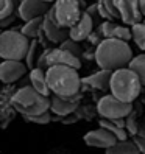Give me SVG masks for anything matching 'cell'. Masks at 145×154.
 <instances>
[{
  "label": "cell",
  "mask_w": 145,
  "mask_h": 154,
  "mask_svg": "<svg viewBox=\"0 0 145 154\" xmlns=\"http://www.w3.org/2000/svg\"><path fill=\"white\" fill-rule=\"evenodd\" d=\"M133 58V50L128 42L120 39H103L95 47V62L105 70L114 72L128 67Z\"/></svg>",
  "instance_id": "obj_1"
},
{
  "label": "cell",
  "mask_w": 145,
  "mask_h": 154,
  "mask_svg": "<svg viewBox=\"0 0 145 154\" xmlns=\"http://www.w3.org/2000/svg\"><path fill=\"white\" fill-rule=\"evenodd\" d=\"M47 83L53 95L62 98L75 97L83 86V78H80L78 70L67 66H50L47 69Z\"/></svg>",
  "instance_id": "obj_2"
},
{
  "label": "cell",
  "mask_w": 145,
  "mask_h": 154,
  "mask_svg": "<svg viewBox=\"0 0 145 154\" xmlns=\"http://www.w3.org/2000/svg\"><path fill=\"white\" fill-rule=\"evenodd\" d=\"M50 97L39 94L31 86H20L11 98V106L24 117L39 115L50 111Z\"/></svg>",
  "instance_id": "obj_3"
},
{
  "label": "cell",
  "mask_w": 145,
  "mask_h": 154,
  "mask_svg": "<svg viewBox=\"0 0 145 154\" xmlns=\"http://www.w3.org/2000/svg\"><path fill=\"white\" fill-rule=\"evenodd\" d=\"M142 87L143 84H142L139 75L130 67H123V69L112 72L109 92L115 98L122 100L125 103H133L140 95Z\"/></svg>",
  "instance_id": "obj_4"
},
{
  "label": "cell",
  "mask_w": 145,
  "mask_h": 154,
  "mask_svg": "<svg viewBox=\"0 0 145 154\" xmlns=\"http://www.w3.org/2000/svg\"><path fill=\"white\" fill-rule=\"evenodd\" d=\"M31 41L20 30H5L0 34V58L3 61H25Z\"/></svg>",
  "instance_id": "obj_5"
},
{
  "label": "cell",
  "mask_w": 145,
  "mask_h": 154,
  "mask_svg": "<svg viewBox=\"0 0 145 154\" xmlns=\"http://www.w3.org/2000/svg\"><path fill=\"white\" fill-rule=\"evenodd\" d=\"M84 2L83 0H58L53 3V13H55V20L64 26L72 28L84 14Z\"/></svg>",
  "instance_id": "obj_6"
},
{
  "label": "cell",
  "mask_w": 145,
  "mask_h": 154,
  "mask_svg": "<svg viewBox=\"0 0 145 154\" xmlns=\"http://www.w3.org/2000/svg\"><path fill=\"white\" fill-rule=\"evenodd\" d=\"M97 112L102 119L108 120H123L133 112V103H125L115 98L112 94L105 95L97 103Z\"/></svg>",
  "instance_id": "obj_7"
},
{
  "label": "cell",
  "mask_w": 145,
  "mask_h": 154,
  "mask_svg": "<svg viewBox=\"0 0 145 154\" xmlns=\"http://www.w3.org/2000/svg\"><path fill=\"white\" fill-rule=\"evenodd\" d=\"M42 31L45 34L49 42L52 44H62L66 39L70 38L69 34V28H64L61 26L56 20H55V13H53V5L49 10V13L44 16V26H42Z\"/></svg>",
  "instance_id": "obj_8"
},
{
  "label": "cell",
  "mask_w": 145,
  "mask_h": 154,
  "mask_svg": "<svg viewBox=\"0 0 145 154\" xmlns=\"http://www.w3.org/2000/svg\"><path fill=\"white\" fill-rule=\"evenodd\" d=\"M52 5L45 0H22L17 6V16L24 22H28L36 17H44Z\"/></svg>",
  "instance_id": "obj_9"
},
{
  "label": "cell",
  "mask_w": 145,
  "mask_h": 154,
  "mask_svg": "<svg viewBox=\"0 0 145 154\" xmlns=\"http://www.w3.org/2000/svg\"><path fill=\"white\" fill-rule=\"evenodd\" d=\"M117 11L120 14V20L123 25L133 26L142 22V13L139 6V0H115Z\"/></svg>",
  "instance_id": "obj_10"
},
{
  "label": "cell",
  "mask_w": 145,
  "mask_h": 154,
  "mask_svg": "<svg viewBox=\"0 0 145 154\" xmlns=\"http://www.w3.org/2000/svg\"><path fill=\"white\" fill-rule=\"evenodd\" d=\"M27 64L22 61H2L0 64V79L3 84H14L27 73Z\"/></svg>",
  "instance_id": "obj_11"
},
{
  "label": "cell",
  "mask_w": 145,
  "mask_h": 154,
  "mask_svg": "<svg viewBox=\"0 0 145 154\" xmlns=\"http://www.w3.org/2000/svg\"><path fill=\"white\" fill-rule=\"evenodd\" d=\"M98 33L103 36V39H120L125 42L133 39L131 26L115 23L114 20H103L98 25Z\"/></svg>",
  "instance_id": "obj_12"
},
{
  "label": "cell",
  "mask_w": 145,
  "mask_h": 154,
  "mask_svg": "<svg viewBox=\"0 0 145 154\" xmlns=\"http://www.w3.org/2000/svg\"><path fill=\"white\" fill-rule=\"evenodd\" d=\"M83 140H84L86 145H89V146L103 148V149L111 148L112 145H115L117 142H119L109 131L105 129V128H98V129H94V131H89L87 134H84Z\"/></svg>",
  "instance_id": "obj_13"
},
{
  "label": "cell",
  "mask_w": 145,
  "mask_h": 154,
  "mask_svg": "<svg viewBox=\"0 0 145 154\" xmlns=\"http://www.w3.org/2000/svg\"><path fill=\"white\" fill-rule=\"evenodd\" d=\"M50 66H67L77 70L81 69V59L64 48H50L49 51V67Z\"/></svg>",
  "instance_id": "obj_14"
},
{
  "label": "cell",
  "mask_w": 145,
  "mask_h": 154,
  "mask_svg": "<svg viewBox=\"0 0 145 154\" xmlns=\"http://www.w3.org/2000/svg\"><path fill=\"white\" fill-rule=\"evenodd\" d=\"M94 25H95L94 19L84 11V14L81 16V19H80V20H78V22L69 30L70 39H74V41H77V42L86 41L89 36L92 34V31H94Z\"/></svg>",
  "instance_id": "obj_15"
},
{
  "label": "cell",
  "mask_w": 145,
  "mask_h": 154,
  "mask_svg": "<svg viewBox=\"0 0 145 154\" xmlns=\"http://www.w3.org/2000/svg\"><path fill=\"white\" fill-rule=\"evenodd\" d=\"M50 111L52 114H55L58 117H69V115H74L78 109V104L80 101H74V100H67V98H62L58 95H53L50 97Z\"/></svg>",
  "instance_id": "obj_16"
},
{
  "label": "cell",
  "mask_w": 145,
  "mask_h": 154,
  "mask_svg": "<svg viewBox=\"0 0 145 154\" xmlns=\"http://www.w3.org/2000/svg\"><path fill=\"white\" fill-rule=\"evenodd\" d=\"M111 76H112L111 70L100 69L98 72H95V73L83 78V84H87V86L94 87L97 90H109V87H111Z\"/></svg>",
  "instance_id": "obj_17"
},
{
  "label": "cell",
  "mask_w": 145,
  "mask_h": 154,
  "mask_svg": "<svg viewBox=\"0 0 145 154\" xmlns=\"http://www.w3.org/2000/svg\"><path fill=\"white\" fill-rule=\"evenodd\" d=\"M28 78H30V86L31 87H34L39 94H42L45 97H50L52 90H50L49 83H47V72L42 70V69L34 67V69H31Z\"/></svg>",
  "instance_id": "obj_18"
},
{
  "label": "cell",
  "mask_w": 145,
  "mask_h": 154,
  "mask_svg": "<svg viewBox=\"0 0 145 154\" xmlns=\"http://www.w3.org/2000/svg\"><path fill=\"white\" fill-rule=\"evenodd\" d=\"M97 5H98V14L103 20L120 19V14L115 6V0H98Z\"/></svg>",
  "instance_id": "obj_19"
},
{
  "label": "cell",
  "mask_w": 145,
  "mask_h": 154,
  "mask_svg": "<svg viewBox=\"0 0 145 154\" xmlns=\"http://www.w3.org/2000/svg\"><path fill=\"white\" fill-rule=\"evenodd\" d=\"M42 26H44V17H36V19H31L28 22H25L20 26V31L28 39H36V38H39V36H41Z\"/></svg>",
  "instance_id": "obj_20"
},
{
  "label": "cell",
  "mask_w": 145,
  "mask_h": 154,
  "mask_svg": "<svg viewBox=\"0 0 145 154\" xmlns=\"http://www.w3.org/2000/svg\"><path fill=\"white\" fill-rule=\"evenodd\" d=\"M100 128L108 129L119 142H126V140H128V131H126L123 126H120V125H117L115 122H112V120L102 119L100 120Z\"/></svg>",
  "instance_id": "obj_21"
},
{
  "label": "cell",
  "mask_w": 145,
  "mask_h": 154,
  "mask_svg": "<svg viewBox=\"0 0 145 154\" xmlns=\"http://www.w3.org/2000/svg\"><path fill=\"white\" fill-rule=\"evenodd\" d=\"M105 154H140L134 142L126 140V142H117L111 148H108Z\"/></svg>",
  "instance_id": "obj_22"
},
{
  "label": "cell",
  "mask_w": 145,
  "mask_h": 154,
  "mask_svg": "<svg viewBox=\"0 0 145 154\" xmlns=\"http://www.w3.org/2000/svg\"><path fill=\"white\" fill-rule=\"evenodd\" d=\"M128 67H130L131 70H134L136 73L139 75L142 84L145 86V53H140V55L134 56Z\"/></svg>",
  "instance_id": "obj_23"
},
{
  "label": "cell",
  "mask_w": 145,
  "mask_h": 154,
  "mask_svg": "<svg viewBox=\"0 0 145 154\" xmlns=\"http://www.w3.org/2000/svg\"><path fill=\"white\" fill-rule=\"evenodd\" d=\"M131 33H133V41L137 45L140 50L145 51V22L136 23L131 26Z\"/></svg>",
  "instance_id": "obj_24"
},
{
  "label": "cell",
  "mask_w": 145,
  "mask_h": 154,
  "mask_svg": "<svg viewBox=\"0 0 145 154\" xmlns=\"http://www.w3.org/2000/svg\"><path fill=\"white\" fill-rule=\"evenodd\" d=\"M39 58V53H38V41H31L30 45V50L27 53V58H25V64L28 69H34L36 67V62H38Z\"/></svg>",
  "instance_id": "obj_25"
},
{
  "label": "cell",
  "mask_w": 145,
  "mask_h": 154,
  "mask_svg": "<svg viewBox=\"0 0 145 154\" xmlns=\"http://www.w3.org/2000/svg\"><path fill=\"white\" fill-rule=\"evenodd\" d=\"M14 10H16L14 0H0V20L14 16Z\"/></svg>",
  "instance_id": "obj_26"
},
{
  "label": "cell",
  "mask_w": 145,
  "mask_h": 154,
  "mask_svg": "<svg viewBox=\"0 0 145 154\" xmlns=\"http://www.w3.org/2000/svg\"><path fill=\"white\" fill-rule=\"evenodd\" d=\"M61 48H64V50H67V51H70L72 55H75V56H83V48L80 47V44L77 42V41H74V39H66L64 42H62L61 45H59Z\"/></svg>",
  "instance_id": "obj_27"
},
{
  "label": "cell",
  "mask_w": 145,
  "mask_h": 154,
  "mask_svg": "<svg viewBox=\"0 0 145 154\" xmlns=\"http://www.w3.org/2000/svg\"><path fill=\"white\" fill-rule=\"evenodd\" d=\"M125 129L128 131L133 137H134V135H137V134H140L139 132L137 122H136V114L134 112H131L128 117H126V120H125Z\"/></svg>",
  "instance_id": "obj_28"
},
{
  "label": "cell",
  "mask_w": 145,
  "mask_h": 154,
  "mask_svg": "<svg viewBox=\"0 0 145 154\" xmlns=\"http://www.w3.org/2000/svg\"><path fill=\"white\" fill-rule=\"evenodd\" d=\"M25 120H28L34 125H47L50 123L52 117H50V111L45 114H39V115H31V117H25Z\"/></svg>",
  "instance_id": "obj_29"
},
{
  "label": "cell",
  "mask_w": 145,
  "mask_h": 154,
  "mask_svg": "<svg viewBox=\"0 0 145 154\" xmlns=\"http://www.w3.org/2000/svg\"><path fill=\"white\" fill-rule=\"evenodd\" d=\"M90 17H92V19H94V22L97 23L98 20H100L102 19V17H100V14H98V5L97 3H92V5H89L87 8H86V10H84Z\"/></svg>",
  "instance_id": "obj_30"
},
{
  "label": "cell",
  "mask_w": 145,
  "mask_h": 154,
  "mask_svg": "<svg viewBox=\"0 0 145 154\" xmlns=\"http://www.w3.org/2000/svg\"><path fill=\"white\" fill-rule=\"evenodd\" d=\"M133 142H134L136 146H137V149L140 151V154H145V135H142V134L134 135Z\"/></svg>",
  "instance_id": "obj_31"
},
{
  "label": "cell",
  "mask_w": 145,
  "mask_h": 154,
  "mask_svg": "<svg viewBox=\"0 0 145 154\" xmlns=\"http://www.w3.org/2000/svg\"><path fill=\"white\" fill-rule=\"evenodd\" d=\"M87 41H90V44L97 47V45L103 41V36H102L100 33H98V30H97V31H92V34H90L89 38H87Z\"/></svg>",
  "instance_id": "obj_32"
},
{
  "label": "cell",
  "mask_w": 145,
  "mask_h": 154,
  "mask_svg": "<svg viewBox=\"0 0 145 154\" xmlns=\"http://www.w3.org/2000/svg\"><path fill=\"white\" fill-rule=\"evenodd\" d=\"M14 19H16L14 16H10V17H6V19H2V20H0V25H2L3 28H6V26L10 25V23H13V22H14Z\"/></svg>",
  "instance_id": "obj_33"
},
{
  "label": "cell",
  "mask_w": 145,
  "mask_h": 154,
  "mask_svg": "<svg viewBox=\"0 0 145 154\" xmlns=\"http://www.w3.org/2000/svg\"><path fill=\"white\" fill-rule=\"evenodd\" d=\"M139 6H140V13L145 17V0H139Z\"/></svg>",
  "instance_id": "obj_34"
},
{
  "label": "cell",
  "mask_w": 145,
  "mask_h": 154,
  "mask_svg": "<svg viewBox=\"0 0 145 154\" xmlns=\"http://www.w3.org/2000/svg\"><path fill=\"white\" fill-rule=\"evenodd\" d=\"M45 2H49V3H56L58 0H45Z\"/></svg>",
  "instance_id": "obj_35"
},
{
  "label": "cell",
  "mask_w": 145,
  "mask_h": 154,
  "mask_svg": "<svg viewBox=\"0 0 145 154\" xmlns=\"http://www.w3.org/2000/svg\"><path fill=\"white\" fill-rule=\"evenodd\" d=\"M20 2H22V0H19V3H20Z\"/></svg>",
  "instance_id": "obj_36"
},
{
  "label": "cell",
  "mask_w": 145,
  "mask_h": 154,
  "mask_svg": "<svg viewBox=\"0 0 145 154\" xmlns=\"http://www.w3.org/2000/svg\"><path fill=\"white\" fill-rule=\"evenodd\" d=\"M143 22H145V20H143Z\"/></svg>",
  "instance_id": "obj_37"
}]
</instances>
